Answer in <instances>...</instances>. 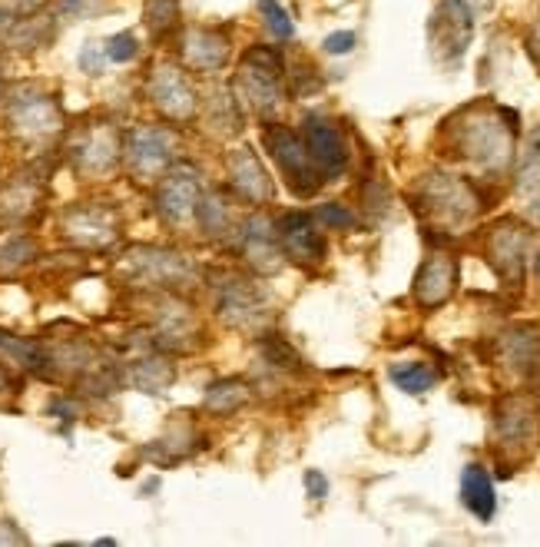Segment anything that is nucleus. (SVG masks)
Returning a JSON list of instances; mask_svg holds the SVG:
<instances>
[{
  "label": "nucleus",
  "mask_w": 540,
  "mask_h": 547,
  "mask_svg": "<svg viewBox=\"0 0 540 547\" xmlns=\"http://www.w3.org/2000/svg\"><path fill=\"white\" fill-rule=\"evenodd\" d=\"M454 150L465 163L501 173L514 156L518 140V117L504 107H471L454 123Z\"/></svg>",
  "instance_id": "obj_1"
},
{
  "label": "nucleus",
  "mask_w": 540,
  "mask_h": 547,
  "mask_svg": "<svg viewBox=\"0 0 540 547\" xmlns=\"http://www.w3.org/2000/svg\"><path fill=\"white\" fill-rule=\"evenodd\" d=\"M282 83H285L282 56L275 54L272 47H256V50H248L242 66H239L236 90H239V97L246 100L259 117H269V113L279 109L282 93H285Z\"/></svg>",
  "instance_id": "obj_2"
},
{
  "label": "nucleus",
  "mask_w": 540,
  "mask_h": 547,
  "mask_svg": "<svg viewBox=\"0 0 540 547\" xmlns=\"http://www.w3.org/2000/svg\"><path fill=\"white\" fill-rule=\"evenodd\" d=\"M418 203H422L424 216L438 222L441 230H461L471 219L477 216L481 209V199L465 179L457 176H428L422 183V193H418Z\"/></svg>",
  "instance_id": "obj_3"
},
{
  "label": "nucleus",
  "mask_w": 540,
  "mask_h": 547,
  "mask_svg": "<svg viewBox=\"0 0 540 547\" xmlns=\"http://www.w3.org/2000/svg\"><path fill=\"white\" fill-rule=\"evenodd\" d=\"M7 120L17 140L23 143H47L54 140L64 126V113L50 93L23 87L7 100Z\"/></svg>",
  "instance_id": "obj_4"
},
{
  "label": "nucleus",
  "mask_w": 540,
  "mask_h": 547,
  "mask_svg": "<svg viewBox=\"0 0 540 547\" xmlns=\"http://www.w3.org/2000/svg\"><path fill=\"white\" fill-rule=\"evenodd\" d=\"M266 150H269L272 160L279 163L282 179H285V187L292 189L295 196L309 199L318 193V187H322V173L315 169L302 136H295L289 126H269V130H266Z\"/></svg>",
  "instance_id": "obj_5"
},
{
  "label": "nucleus",
  "mask_w": 540,
  "mask_h": 547,
  "mask_svg": "<svg viewBox=\"0 0 540 547\" xmlns=\"http://www.w3.org/2000/svg\"><path fill=\"white\" fill-rule=\"evenodd\" d=\"M530 246H534V232L527 226H520L518 219H501L487 236V263L508 285H520Z\"/></svg>",
  "instance_id": "obj_6"
},
{
  "label": "nucleus",
  "mask_w": 540,
  "mask_h": 547,
  "mask_svg": "<svg viewBox=\"0 0 540 547\" xmlns=\"http://www.w3.org/2000/svg\"><path fill=\"white\" fill-rule=\"evenodd\" d=\"M123 160L136 179H152L173 160V136L160 126H136L123 140Z\"/></svg>",
  "instance_id": "obj_7"
},
{
  "label": "nucleus",
  "mask_w": 540,
  "mask_h": 547,
  "mask_svg": "<svg viewBox=\"0 0 540 547\" xmlns=\"http://www.w3.org/2000/svg\"><path fill=\"white\" fill-rule=\"evenodd\" d=\"M471 30H475V11L465 0H441V7L434 11L431 21V47L434 54L444 60L457 64L471 44Z\"/></svg>",
  "instance_id": "obj_8"
},
{
  "label": "nucleus",
  "mask_w": 540,
  "mask_h": 547,
  "mask_svg": "<svg viewBox=\"0 0 540 547\" xmlns=\"http://www.w3.org/2000/svg\"><path fill=\"white\" fill-rule=\"evenodd\" d=\"M64 236L80 249H109L119 236V222L117 213L107 206H74L64 213V222H60Z\"/></svg>",
  "instance_id": "obj_9"
},
{
  "label": "nucleus",
  "mask_w": 540,
  "mask_h": 547,
  "mask_svg": "<svg viewBox=\"0 0 540 547\" xmlns=\"http://www.w3.org/2000/svg\"><path fill=\"white\" fill-rule=\"evenodd\" d=\"M146 90H150L152 107L160 109L162 117H170L176 123H186L196 117V93L189 87V80L183 77V70H176L173 64L156 66Z\"/></svg>",
  "instance_id": "obj_10"
},
{
  "label": "nucleus",
  "mask_w": 540,
  "mask_h": 547,
  "mask_svg": "<svg viewBox=\"0 0 540 547\" xmlns=\"http://www.w3.org/2000/svg\"><path fill=\"white\" fill-rule=\"evenodd\" d=\"M302 140L305 150L312 156L315 169L322 173V179H335V176L345 173L348 166V146L342 140L335 123L322 120V117H309L302 123Z\"/></svg>",
  "instance_id": "obj_11"
},
{
  "label": "nucleus",
  "mask_w": 540,
  "mask_h": 547,
  "mask_svg": "<svg viewBox=\"0 0 540 547\" xmlns=\"http://www.w3.org/2000/svg\"><path fill=\"white\" fill-rule=\"evenodd\" d=\"M494 428L504 448H534L540 438V415L534 402L520 395H508L497 402Z\"/></svg>",
  "instance_id": "obj_12"
},
{
  "label": "nucleus",
  "mask_w": 540,
  "mask_h": 547,
  "mask_svg": "<svg viewBox=\"0 0 540 547\" xmlns=\"http://www.w3.org/2000/svg\"><path fill=\"white\" fill-rule=\"evenodd\" d=\"M275 239L279 249L299 265H315L325 259V236L309 213H285L275 222Z\"/></svg>",
  "instance_id": "obj_13"
},
{
  "label": "nucleus",
  "mask_w": 540,
  "mask_h": 547,
  "mask_svg": "<svg viewBox=\"0 0 540 547\" xmlns=\"http://www.w3.org/2000/svg\"><path fill=\"white\" fill-rule=\"evenodd\" d=\"M123 273L130 275L136 285H176L189 275V263H186L183 256H176V252L136 246V249L126 252Z\"/></svg>",
  "instance_id": "obj_14"
},
{
  "label": "nucleus",
  "mask_w": 540,
  "mask_h": 547,
  "mask_svg": "<svg viewBox=\"0 0 540 547\" xmlns=\"http://www.w3.org/2000/svg\"><path fill=\"white\" fill-rule=\"evenodd\" d=\"M74 163L80 173L87 176H107L113 166L123 160V143H119V133L107 123H97V126H87L83 136L76 140L74 146Z\"/></svg>",
  "instance_id": "obj_15"
},
{
  "label": "nucleus",
  "mask_w": 540,
  "mask_h": 547,
  "mask_svg": "<svg viewBox=\"0 0 540 547\" xmlns=\"http://www.w3.org/2000/svg\"><path fill=\"white\" fill-rule=\"evenodd\" d=\"M199 196H203V183L193 169H176L160 183L156 189V209L160 216L170 222V226H186L189 219L196 216V206H199Z\"/></svg>",
  "instance_id": "obj_16"
},
{
  "label": "nucleus",
  "mask_w": 540,
  "mask_h": 547,
  "mask_svg": "<svg viewBox=\"0 0 540 547\" xmlns=\"http://www.w3.org/2000/svg\"><path fill=\"white\" fill-rule=\"evenodd\" d=\"M457 285V263L444 252H434L414 275V302L422 308H438L451 299Z\"/></svg>",
  "instance_id": "obj_17"
},
{
  "label": "nucleus",
  "mask_w": 540,
  "mask_h": 547,
  "mask_svg": "<svg viewBox=\"0 0 540 547\" xmlns=\"http://www.w3.org/2000/svg\"><path fill=\"white\" fill-rule=\"evenodd\" d=\"M229 187H232L236 196H242L246 203H256V206L272 199V179L252 150L232 153V160H229Z\"/></svg>",
  "instance_id": "obj_18"
},
{
  "label": "nucleus",
  "mask_w": 540,
  "mask_h": 547,
  "mask_svg": "<svg viewBox=\"0 0 540 547\" xmlns=\"http://www.w3.org/2000/svg\"><path fill=\"white\" fill-rule=\"evenodd\" d=\"M183 56L189 60L193 70H219L229 56V40L222 30H213V27H193L186 30L183 37Z\"/></svg>",
  "instance_id": "obj_19"
},
{
  "label": "nucleus",
  "mask_w": 540,
  "mask_h": 547,
  "mask_svg": "<svg viewBox=\"0 0 540 547\" xmlns=\"http://www.w3.org/2000/svg\"><path fill=\"white\" fill-rule=\"evenodd\" d=\"M242 252L252 263V269L262 275L279 273L282 265V249L279 239H275V226H269L262 216H256V222H248L246 232H242Z\"/></svg>",
  "instance_id": "obj_20"
},
{
  "label": "nucleus",
  "mask_w": 540,
  "mask_h": 547,
  "mask_svg": "<svg viewBox=\"0 0 540 547\" xmlns=\"http://www.w3.org/2000/svg\"><path fill=\"white\" fill-rule=\"evenodd\" d=\"M219 308L226 312L232 326H246V322H256L262 316V296L256 292L252 282L226 279L219 285Z\"/></svg>",
  "instance_id": "obj_21"
},
{
  "label": "nucleus",
  "mask_w": 540,
  "mask_h": 547,
  "mask_svg": "<svg viewBox=\"0 0 540 547\" xmlns=\"http://www.w3.org/2000/svg\"><path fill=\"white\" fill-rule=\"evenodd\" d=\"M40 206V183L37 176H17L0 189V222H27Z\"/></svg>",
  "instance_id": "obj_22"
},
{
  "label": "nucleus",
  "mask_w": 540,
  "mask_h": 547,
  "mask_svg": "<svg viewBox=\"0 0 540 547\" xmlns=\"http://www.w3.org/2000/svg\"><path fill=\"white\" fill-rule=\"evenodd\" d=\"M461 498H465V508L475 517H481V521H491L494 517L497 494L484 465H467L465 468V474H461Z\"/></svg>",
  "instance_id": "obj_23"
},
{
  "label": "nucleus",
  "mask_w": 540,
  "mask_h": 547,
  "mask_svg": "<svg viewBox=\"0 0 540 547\" xmlns=\"http://www.w3.org/2000/svg\"><path fill=\"white\" fill-rule=\"evenodd\" d=\"M501 349H504V355H508V361L514 365V369H524V372H530L534 365L540 361V339H537V328L530 326H514L501 339Z\"/></svg>",
  "instance_id": "obj_24"
},
{
  "label": "nucleus",
  "mask_w": 540,
  "mask_h": 547,
  "mask_svg": "<svg viewBox=\"0 0 540 547\" xmlns=\"http://www.w3.org/2000/svg\"><path fill=\"white\" fill-rule=\"evenodd\" d=\"M518 196L530 216L540 219V140L530 146V153L524 156V163H520Z\"/></svg>",
  "instance_id": "obj_25"
},
{
  "label": "nucleus",
  "mask_w": 540,
  "mask_h": 547,
  "mask_svg": "<svg viewBox=\"0 0 540 547\" xmlns=\"http://www.w3.org/2000/svg\"><path fill=\"white\" fill-rule=\"evenodd\" d=\"M391 382L398 385L401 392L424 395L428 388H434L438 372H434L428 361H405V365H391Z\"/></svg>",
  "instance_id": "obj_26"
},
{
  "label": "nucleus",
  "mask_w": 540,
  "mask_h": 547,
  "mask_svg": "<svg viewBox=\"0 0 540 547\" xmlns=\"http://www.w3.org/2000/svg\"><path fill=\"white\" fill-rule=\"evenodd\" d=\"M37 256V242L23 232H11L7 239H0V275H11L30 263Z\"/></svg>",
  "instance_id": "obj_27"
},
{
  "label": "nucleus",
  "mask_w": 540,
  "mask_h": 547,
  "mask_svg": "<svg viewBox=\"0 0 540 547\" xmlns=\"http://www.w3.org/2000/svg\"><path fill=\"white\" fill-rule=\"evenodd\" d=\"M246 395H248V388L239 382V378H226V382L209 385L203 405L209 408V412H216V415H229V412H236V408L246 402Z\"/></svg>",
  "instance_id": "obj_28"
},
{
  "label": "nucleus",
  "mask_w": 540,
  "mask_h": 547,
  "mask_svg": "<svg viewBox=\"0 0 540 547\" xmlns=\"http://www.w3.org/2000/svg\"><path fill=\"white\" fill-rule=\"evenodd\" d=\"M179 21V0H146V30L152 40H162L176 30Z\"/></svg>",
  "instance_id": "obj_29"
},
{
  "label": "nucleus",
  "mask_w": 540,
  "mask_h": 547,
  "mask_svg": "<svg viewBox=\"0 0 540 547\" xmlns=\"http://www.w3.org/2000/svg\"><path fill=\"white\" fill-rule=\"evenodd\" d=\"M196 216H199V226L209 236H219V232L229 230V206L222 203V196H199Z\"/></svg>",
  "instance_id": "obj_30"
},
{
  "label": "nucleus",
  "mask_w": 540,
  "mask_h": 547,
  "mask_svg": "<svg viewBox=\"0 0 540 547\" xmlns=\"http://www.w3.org/2000/svg\"><path fill=\"white\" fill-rule=\"evenodd\" d=\"M133 382L140 385L143 392L160 395L166 385L173 382V369H170L166 361H140V365L133 369Z\"/></svg>",
  "instance_id": "obj_31"
},
{
  "label": "nucleus",
  "mask_w": 540,
  "mask_h": 547,
  "mask_svg": "<svg viewBox=\"0 0 540 547\" xmlns=\"http://www.w3.org/2000/svg\"><path fill=\"white\" fill-rule=\"evenodd\" d=\"M259 11H262V17H266V23H269V30L275 33L279 40H289L295 33L292 17H289V11L282 7L279 0H259Z\"/></svg>",
  "instance_id": "obj_32"
},
{
  "label": "nucleus",
  "mask_w": 540,
  "mask_h": 547,
  "mask_svg": "<svg viewBox=\"0 0 540 547\" xmlns=\"http://www.w3.org/2000/svg\"><path fill=\"white\" fill-rule=\"evenodd\" d=\"M103 54H107V60H113V64H130V60H136V54H140V44H136V37H133L130 30H123V33H113L107 44H103Z\"/></svg>",
  "instance_id": "obj_33"
},
{
  "label": "nucleus",
  "mask_w": 540,
  "mask_h": 547,
  "mask_svg": "<svg viewBox=\"0 0 540 547\" xmlns=\"http://www.w3.org/2000/svg\"><path fill=\"white\" fill-rule=\"evenodd\" d=\"M318 219H322L325 226H332V230H352L355 226V216L345 206H338V203H325L318 209Z\"/></svg>",
  "instance_id": "obj_34"
},
{
  "label": "nucleus",
  "mask_w": 540,
  "mask_h": 547,
  "mask_svg": "<svg viewBox=\"0 0 540 547\" xmlns=\"http://www.w3.org/2000/svg\"><path fill=\"white\" fill-rule=\"evenodd\" d=\"M103 64H107L103 47L87 44L83 50H80V70H83V74H90V77H100V74H103Z\"/></svg>",
  "instance_id": "obj_35"
},
{
  "label": "nucleus",
  "mask_w": 540,
  "mask_h": 547,
  "mask_svg": "<svg viewBox=\"0 0 540 547\" xmlns=\"http://www.w3.org/2000/svg\"><path fill=\"white\" fill-rule=\"evenodd\" d=\"M325 54H332V56H345L355 50V33L352 30H338V33H328L325 37Z\"/></svg>",
  "instance_id": "obj_36"
},
{
  "label": "nucleus",
  "mask_w": 540,
  "mask_h": 547,
  "mask_svg": "<svg viewBox=\"0 0 540 547\" xmlns=\"http://www.w3.org/2000/svg\"><path fill=\"white\" fill-rule=\"evenodd\" d=\"M305 491L312 501H325V494H328V478H325L322 471H305Z\"/></svg>",
  "instance_id": "obj_37"
},
{
  "label": "nucleus",
  "mask_w": 540,
  "mask_h": 547,
  "mask_svg": "<svg viewBox=\"0 0 540 547\" xmlns=\"http://www.w3.org/2000/svg\"><path fill=\"white\" fill-rule=\"evenodd\" d=\"M100 0H57V7H60V13L64 17H83V13L97 11Z\"/></svg>",
  "instance_id": "obj_38"
},
{
  "label": "nucleus",
  "mask_w": 540,
  "mask_h": 547,
  "mask_svg": "<svg viewBox=\"0 0 540 547\" xmlns=\"http://www.w3.org/2000/svg\"><path fill=\"white\" fill-rule=\"evenodd\" d=\"M13 7H17L21 13H33V11L44 7V0H13Z\"/></svg>",
  "instance_id": "obj_39"
},
{
  "label": "nucleus",
  "mask_w": 540,
  "mask_h": 547,
  "mask_svg": "<svg viewBox=\"0 0 540 547\" xmlns=\"http://www.w3.org/2000/svg\"><path fill=\"white\" fill-rule=\"evenodd\" d=\"M13 388V378L11 372H7V365H0V395H7Z\"/></svg>",
  "instance_id": "obj_40"
},
{
  "label": "nucleus",
  "mask_w": 540,
  "mask_h": 547,
  "mask_svg": "<svg viewBox=\"0 0 540 547\" xmlns=\"http://www.w3.org/2000/svg\"><path fill=\"white\" fill-rule=\"evenodd\" d=\"M530 47H534V50H540V23H537V30H534V37H530Z\"/></svg>",
  "instance_id": "obj_41"
},
{
  "label": "nucleus",
  "mask_w": 540,
  "mask_h": 547,
  "mask_svg": "<svg viewBox=\"0 0 540 547\" xmlns=\"http://www.w3.org/2000/svg\"><path fill=\"white\" fill-rule=\"evenodd\" d=\"M7 23H11V13H4V11H0V30H4Z\"/></svg>",
  "instance_id": "obj_42"
},
{
  "label": "nucleus",
  "mask_w": 540,
  "mask_h": 547,
  "mask_svg": "<svg viewBox=\"0 0 540 547\" xmlns=\"http://www.w3.org/2000/svg\"><path fill=\"white\" fill-rule=\"evenodd\" d=\"M0 97H4V77H0Z\"/></svg>",
  "instance_id": "obj_43"
},
{
  "label": "nucleus",
  "mask_w": 540,
  "mask_h": 547,
  "mask_svg": "<svg viewBox=\"0 0 540 547\" xmlns=\"http://www.w3.org/2000/svg\"><path fill=\"white\" fill-rule=\"evenodd\" d=\"M537 273H540V259H537Z\"/></svg>",
  "instance_id": "obj_44"
}]
</instances>
